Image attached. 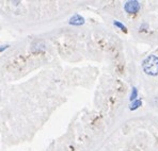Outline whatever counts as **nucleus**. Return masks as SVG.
Instances as JSON below:
<instances>
[{"label": "nucleus", "instance_id": "nucleus-6", "mask_svg": "<svg viewBox=\"0 0 158 151\" xmlns=\"http://www.w3.org/2000/svg\"><path fill=\"white\" fill-rule=\"evenodd\" d=\"M113 25L115 26V27H118V28H120L122 31H124V32H126L127 31V29H126V27H125L124 25L122 24V22H118V20H114L113 22Z\"/></svg>", "mask_w": 158, "mask_h": 151}, {"label": "nucleus", "instance_id": "nucleus-7", "mask_svg": "<svg viewBox=\"0 0 158 151\" xmlns=\"http://www.w3.org/2000/svg\"><path fill=\"white\" fill-rule=\"evenodd\" d=\"M8 47H9L8 45H6V46H1V48H0V52H1V51H3V50H6Z\"/></svg>", "mask_w": 158, "mask_h": 151}, {"label": "nucleus", "instance_id": "nucleus-3", "mask_svg": "<svg viewBox=\"0 0 158 151\" xmlns=\"http://www.w3.org/2000/svg\"><path fill=\"white\" fill-rule=\"evenodd\" d=\"M69 22V25H73V26H81L85 24V18L81 15H79V14H75L74 16H72Z\"/></svg>", "mask_w": 158, "mask_h": 151}, {"label": "nucleus", "instance_id": "nucleus-2", "mask_svg": "<svg viewBox=\"0 0 158 151\" xmlns=\"http://www.w3.org/2000/svg\"><path fill=\"white\" fill-rule=\"evenodd\" d=\"M124 10L125 12L128 14H136L140 10V3L137 0H129V1H127L125 3Z\"/></svg>", "mask_w": 158, "mask_h": 151}, {"label": "nucleus", "instance_id": "nucleus-1", "mask_svg": "<svg viewBox=\"0 0 158 151\" xmlns=\"http://www.w3.org/2000/svg\"><path fill=\"white\" fill-rule=\"evenodd\" d=\"M142 68L146 75L157 76L158 75V57L156 55H148L143 61Z\"/></svg>", "mask_w": 158, "mask_h": 151}, {"label": "nucleus", "instance_id": "nucleus-5", "mask_svg": "<svg viewBox=\"0 0 158 151\" xmlns=\"http://www.w3.org/2000/svg\"><path fill=\"white\" fill-rule=\"evenodd\" d=\"M138 97V89L136 87H132V90H131V101H135Z\"/></svg>", "mask_w": 158, "mask_h": 151}, {"label": "nucleus", "instance_id": "nucleus-4", "mask_svg": "<svg viewBox=\"0 0 158 151\" xmlns=\"http://www.w3.org/2000/svg\"><path fill=\"white\" fill-rule=\"evenodd\" d=\"M142 105V101L140 100V99H136L135 101H132V103L131 104V111H135V110H137L138 108H140V106Z\"/></svg>", "mask_w": 158, "mask_h": 151}]
</instances>
